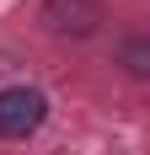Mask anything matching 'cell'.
I'll use <instances>...</instances> for the list:
<instances>
[{"mask_svg": "<svg viewBox=\"0 0 150 155\" xmlns=\"http://www.w3.org/2000/svg\"><path fill=\"white\" fill-rule=\"evenodd\" d=\"M48 118V96L38 86H5L0 91V139H27Z\"/></svg>", "mask_w": 150, "mask_h": 155, "instance_id": "1", "label": "cell"}, {"mask_svg": "<svg viewBox=\"0 0 150 155\" xmlns=\"http://www.w3.org/2000/svg\"><path fill=\"white\" fill-rule=\"evenodd\" d=\"M107 0H43V21L64 38H86V32L102 27Z\"/></svg>", "mask_w": 150, "mask_h": 155, "instance_id": "2", "label": "cell"}, {"mask_svg": "<svg viewBox=\"0 0 150 155\" xmlns=\"http://www.w3.org/2000/svg\"><path fill=\"white\" fill-rule=\"evenodd\" d=\"M118 64L129 70V75L150 80V38H129V43L118 48Z\"/></svg>", "mask_w": 150, "mask_h": 155, "instance_id": "3", "label": "cell"}]
</instances>
